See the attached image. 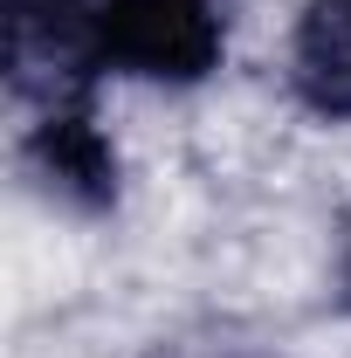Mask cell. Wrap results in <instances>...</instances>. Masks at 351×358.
Instances as JSON below:
<instances>
[{"instance_id": "cell-1", "label": "cell", "mask_w": 351, "mask_h": 358, "mask_svg": "<svg viewBox=\"0 0 351 358\" xmlns=\"http://www.w3.org/2000/svg\"><path fill=\"white\" fill-rule=\"evenodd\" d=\"M103 28L89 21L83 0H14L7 14V69H14V90H55L69 76H83L96 62Z\"/></svg>"}, {"instance_id": "cell-2", "label": "cell", "mask_w": 351, "mask_h": 358, "mask_svg": "<svg viewBox=\"0 0 351 358\" xmlns=\"http://www.w3.org/2000/svg\"><path fill=\"white\" fill-rule=\"evenodd\" d=\"M103 42L152 76H200L220 48V28L207 0H117Z\"/></svg>"}, {"instance_id": "cell-3", "label": "cell", "mask_w": 351, "mask_h": 358, "mask_svg": "<svg viewBox=\"0 0 351 358\" xmlns=\"http://www.w3.org/2000/svg\"><path fill=\"white\" fill-rule=\"evenodd\" d=\"M296 83L324 110H351V0H317L296 35Z\"/></svg>"}]
</instances>
